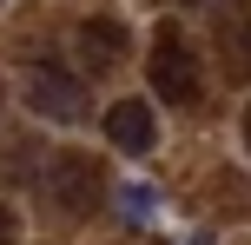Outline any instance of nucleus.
I'll return each instance as SVG.
<instances>
[{
    "label": "nucleus",
    "instance_id": "f257e3e1",
    "mask_svg": "<svg viewBox=\"0 0 251 245\" xmlns=\"http://www.w3.org/2000/svg\"><path fill=\"white\" fill-rule=\"evenodd\" d=\"M146 73H152V93H159L165 106H192L205 93V66H199V53H192V40L178 33V27H159V33H152Z\"/></svg>",
    "mask_w": 251,
    "mask_h": 245
},
{
    "label": "nucleus",
    "instance_id": "f03ea898",
    "mask_svg": "<svg viewBox=\"0 0 251 245\" xmlns=\"http://www.w3.org/2000/svg\"><path fill=\"white\" fill-rule=\"evenodd\" d=\"M40 192H47L66 219H86V212H100V199H106V172H100L93 153H53L47 172H40Z\"/></svg>",
    "mask_w": 251,
    "mask_h": 245
},
{
    "label": "nucleus",
    "instance_id": "7ed1b4c3",
    "mask_svg": "<svg viewBox=\"0 0 251 245\" xmlns=\"http://www.w3.org/2000/svg\"><path fill=\"white\" fill-rule=\"evenodd\" d=\"M26 106L40 119H53V126H79L86 119V86L73 73H60V66H33L26 73Z\"/></svg>",
    "mask_w": 251,
    "mask_h": 245
},
{
    "label": "nucleus",
    "instance_id": "20e7f679",
    "mask_svg": "<svg viewBox=\"0 0 251 245\" xmlns=\"http://www.w3.org/2000/svg\"><path fill=\"white\" fill-rule=\"evenodd\" d=\"M106 139H113L119 153H152V139H159L152 106H146V100H119V106H106Z\"/></svg>",
    "mask_w": 251,
    "mask_h": 245
},
{
    "label": "nucleus",
    "instance_id": "39448f33",
    "mask_svg": "<svg viewBox=\"0 0 251 245\" xmlns=\"http://www.w3.org/2000/svg\"><path fill=\"white\" fill-rule=\"evenodd\" d=\"M79 53H86L93 73H106V66L126 53V20H86L79 27Z\"/></svg>",
    "mask_w": 251,
    "mask_h": 245
},
{
    "label": "nucleus",
    "instance_id": "423d86ee",
    "mask_svg": "<svg viewBox=\"0 0 251 245\" xmlns=\"http://www.w3.org/2000/svg\"><path fill=\"white\" fill-rule=\"evenodd\" d=\"M119 212H126V225H152L159 219V192H152L146 179H126L119 186Z\"/></svg>",
    "mask_w": 251,
    "mask_h": 245
},
{
    "label": "nucleus",
    "instance_id": "0eeeda50",
    "mask_svg": "<svg viewBox=\"0 0 251 245\" xmlns=\"http://www.w3.org/2000/svg\"><path fill=\"white\" fill-rule=\"evenodd\" d=\"M13 239H20V219H13V212L0 206V245H13Z\"/></svg>",
    "mask_w": 251,
    "mask_h": 245
},
{
    "label": "nucleus",
    "instance_id": "6e6552de",
    "mask_svg": "<svg viewBox=\"0 0 251 245\" xmlns=\"http://www.w3.org/2000/svg\"><path fill=\"white\" fill-rule=\"evenodd\" d=\"M245 146H251V106H245Z\"/></svg>",
    "mask_w": 251,
    "mask_h": 245
}]
</instances>
